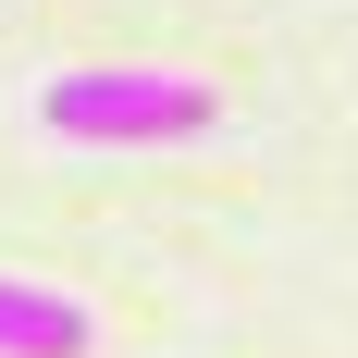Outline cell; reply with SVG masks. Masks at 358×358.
<instances>
[{
  "instance_id": "6da1fadb",
  "label": "cell",
  "mask_w": 358,
  "mask_h": 358,
  "mask_svg": "<svg viewBox=\"0 0 358 358\" xmlns=\"http://www.w3.org/2000/svg\"><path fill=\"white\" fill-rule=\"evenodd\" d=\"M37 124L62 148H173V136H210V87L148 74V62H87V74L37 87Z\"/></svg>"
},
{
  "instance_id": "7a4b0ae2",
  "label": "cell",
  "mask_w": 358,
  "mask_h": 358,
  "mask_svg": "<svg viewBox=\"0 0 358 358\" xmlns=\"http://www.w3.org/2000/svg\"><path fill=\"white\" fill-rule=\"evenodd\" d=\"M87 346H99L87 296H62V285H13V272H0V358H87Z\"/></svg>"
}]
</instances>
